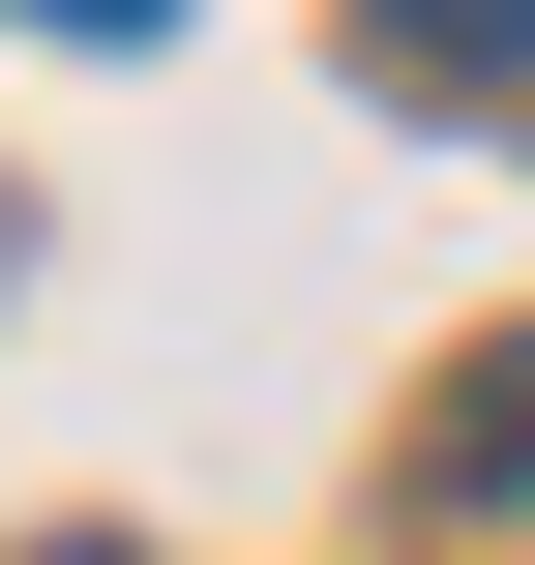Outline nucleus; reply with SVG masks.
Here are the masks:
<instances>
[{
	"instance_id": "1",
	"label": "nucleus",
	"mask_w": 535,
	"mask_h": 565,
	"mask_svg": "<svg viewBox=\"0 0 535 565\" xmlns=\"http://www.w3.org/2000/svg\"><path fill=\"white\" fill-rule=\"evenodd\" d=\"M417 507H477V536L535 507V328H506V358H447V417H417Z\"/></svg>"
},
{
	"instance_id": "2",
	"label": "nucleus",
	"mask_w": 535,
	"mask_h": 565,
	"mask_svg": "<svg viewBox=\"0 0 535 565\" xmlns=\"http://www.w3.org/2000/svg\"><path fill=\"white\" fill-rule=\"evenodd\" d=\"M387 60H447V89H535V0H357Z\"/></svg>"
},
{
	"instance_id": "3",
	"label": "nucleus",
	"mask_w": 535,
	"mask_h": 565,
	"mask_svg": "<svg viewBox=\"0 0 535 565\" xmlns=\"http://www.w3.org/2000/svg\"><path fill=\"white\" fill-rule=\"evenodd\" d=\"M30 30H179V0H30Z\"/></svg>"
},
{
	"instance_id": "4",
	"label": "nucleus",
	"mask_w": 535,
	"mask_h": 565,
	"mask_svg": "<svg viewBox=\"0 0 535 565\" xmlns=\"http://www.w3.org/2000/svg\"><path fill=\"white\" fill-rule=\"evenodd\" d=\"M30 565H149V536H30Z\"/></svg>"
}]
</instances>
